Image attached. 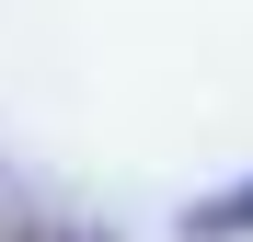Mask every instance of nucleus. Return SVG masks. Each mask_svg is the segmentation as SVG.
Segmentation results:
<instances>
[{
  "instance_id": "obj_1",
  "label": "nucleus",
  "mask_w": 253,
  "mask_h": 242,
  "mask_svg": "<svg viewBox=\"0 0 253 242\" xmlns=\"http://www.w3.org/2000/svg\"><path fill=\"white\" fill-rule=\"evenodd\" d=\"M184 242H253V185H219L184 208Z\"/></svg>"
},
{
  "instance_id": "obj_2",
  "label": "nucleus",
  "mask_w": 253,
  "mask_h": 242,
  "mask_svg": "<svg viewBox=\"0 0 253 242\" xmlns=\"http://www.w3.org/2000/svg\"><path fill=\"white\" fill-rule=\"evenodd\" d=\"M0 242H115V231H81V219H0Z\"/></svg>"
}]
</instances>
